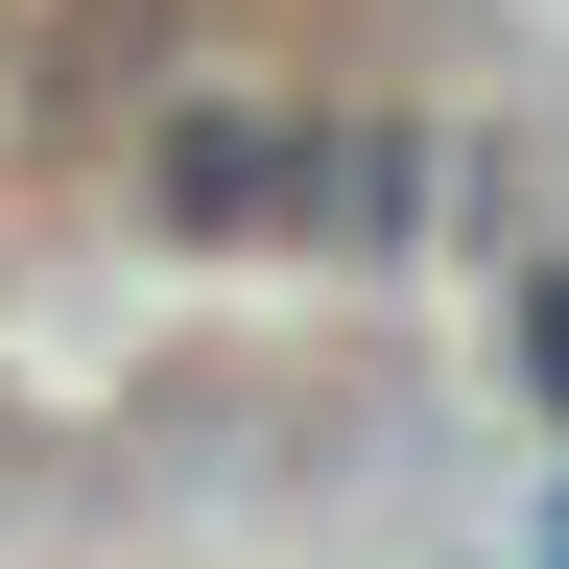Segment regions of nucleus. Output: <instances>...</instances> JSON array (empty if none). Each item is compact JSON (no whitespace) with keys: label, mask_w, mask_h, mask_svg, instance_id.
Listing matches in <instances>:
<instances>
[{"label":"nucleus","mask_w":569,"mask_h":569,"mask_svg":"<svg viewBox=\"0 0 569 569\" xmlns=\"http://www.w3.org/2000/svg\"><path fill=\"white\" fill-rule=\"evenodd\" d=\"M427 213H451V119L427 96H309V238L380 284V261H427Z\"/></svg>","instance_id":"2"},{"label":"nucleus","mask_w":569,"mask_h":569,"mask_svg":"<svg viewBox=\"0 0 569 569\" xmlns=\"http://www.w3.org/2000/svg\"><path fill=\"white\" fill-rule=\"evenodd\" d=\"M546 569H569V498H546Z\"/></svg>","instance_id":"4"},{"label":"nucleus","mask_w":569,"mask_h":569,"mask_svg":"<svg viewBox=\"0 0 569 569\" xmlns=\"http://www.w3.org/2000/svg\"><path fill=\"white\" fill-rule=\"evenodd\" d=\"M498 380L569 427V238H522V261H498Z\"/></svg>","instance_id":"3"},{"label":"nucleus","mask_w":569,"mask_h":569,"mask_svg":"<svg viewBox=\"0 0 569 569\" xmlns=\"http://www.w3.org/2000/svg\"><path fill=\"white\" fill-rule=\"evenodd\" d=\"M142 213H167V238H309V96L190 71V96L142 119Z\"/></svg>","instance_id":"1"}]
</instances>
